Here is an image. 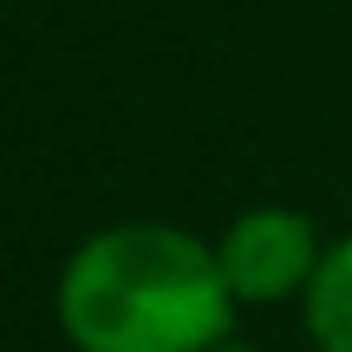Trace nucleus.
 Wrapping results in <instances>:
<instances>
[{
	"instance_id": "nucleus-4",
	"label": "nucleus",
	"mask_w": 352,
	"mask_h": 352,
	"mask_svg": "<svg viewBox=\"0 0 352 352\" xmlns=\"http://www.w3.org/2000/svg\"><path fill=\"white\" fill-rule=\"evenodd\" d=\"M209 352H261V346H248V340H222V346H209Z\"/></svg>"
},
{
	"instance_id": "nucleus-3",
	"label": "nucleus",
	"mask_w": 352,
	"mask_h": 352,
	"mask_svg": "<svg viewBox=\"0 0 352 352\" xmlns=\"http://www.w3.org/2000/svg\"><path fill=\"white\" fill-rule=\"evenodd\" d=\"M300 327L314 352H352V235H340L300 300Z\"/></svg>"
},
{
	"instance_id": "nucleus-2",
	"label": "nucleus",
	"mask_w": 352,
	"mask_h": 352,
	"mask_svg": "<svg viewBox=\"0 0 352 352\" xmlns=\"http://www.w3.org/2000/svg\"><path fill=\"white\" fill-rule=\"evenodd\" d=\"M333 241L320 235V222L294 202H254V209L228 215V228L215 235V261L235 294V307H280L307 300L320 261Z\"/></svg>"
},
{
	"instance_id": "nucleus-1",
	"label": "nucleus",
	"mask_w": 352,
	"mask_h": 352,
	"mask_svg": "<svg viewBox=\"0 0 352 352\" xmlns=\"http://www.w3.org/2000/svg\"><path fill=\"white\" fill-rule=\"evenodd\" d=\"M215 241L176 222H111L65 254L52 320L72 352H209L235 340Z\"/></svg>"
}]
</instances>
